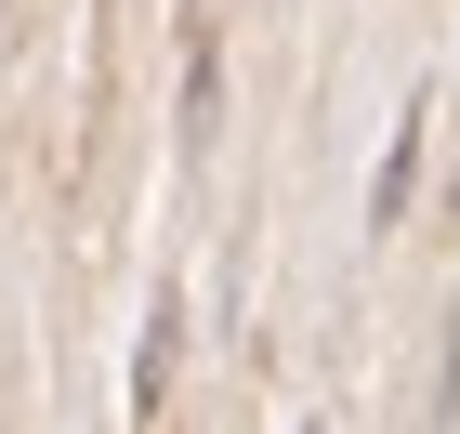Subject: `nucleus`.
Here are the masks:
<instances>
[{"instance_id":"nucleus-1","label":"nucleus","mask_w":460,"mask_h":434,"mask_svg":"<svg viewBox=\"0 0 460 434\" xmlns=\"http://www.w3.org/2000/svg\"><path fill=\"white\" fill-rule=\"evenodd\" d=\"M158 395H172V316H145V356H132V421H158Z\"/></svg>"}]
</instances>
